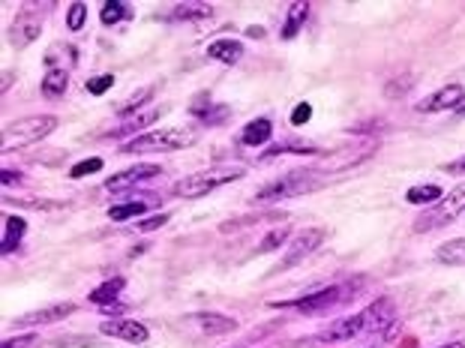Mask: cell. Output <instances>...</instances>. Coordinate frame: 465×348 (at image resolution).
<instances>
[{
	"mask_svg": "<svg viewBox=\"0 0 465 348\" xmlns=\"http://www.w3.org/2000/svg\"><path fill=\"white\" fill-rule=\"evenodd\" d=\"M243 178V168L237 165H216V168H205V171H195L190 178H183L174 183V195L178 198H201L213 190H220L225 183H235Z\"/></svg>",
	"mask_w": 465,
	"mask_h": 348,
	"instance_id": "6da1fadb",
	"label": "cell"
},
{
	"mask_svg": "<svg viewBox=\"0 0 465 348\" xmlns=\"http://www.w3.org/2000/svg\"><path fill=\"white\" fill-rule=\"evenodd\" d=\"M193 141H195L193 129H159V133L136 135L129 144H123V153H168L190 148Z\"/></svg>",
	"mask_w": 465,
	"mask_h": 348,
	"instance_id": "7a4b0ae2",
	"label": "cell"
},
{
	"mask_svg": "<svg viewBox=\"0 0 465 348\" xmlns=\"http://www.w3.org/2000/svg\"><path fill=\"white\" fill-rule=\"evenodd\" d=\"M54 129H57V118H51V114H34V118H21V121L9 123L4 129V150L24 148V144L42 141L46 135H51Z\"/></svg>",
	"mask_w": 465,
	"mask_h": 348,
	"instance_id": "3957f363",
	"label": "cell"
},
{
	"mask_svg": "<svg viewBox=\"0 0 465 348\" xmlns=\"http://www.w3.org/2000/svg\"><path fill=\"white\" fill-rule=\"evenodd\" d=\"M318 186V178L312 171H295V174H285V178L267 183L265 190H258L252 201H280V198H292V195H303V193H312Z\"/></svg>",
	"mask_w": 465,
	"mask_h": 348,
	"instance_id": "277c9868",
	"label": "cell"
},
{
	"mask_svg": "<svg viewBox=\"0 0 465 348\" xmlns=\"http://www.w3.org/2000/svg\"><path fill=\"white\" fill-rule=\"evenodd\" d=\"M462 208H465V186H456V190H450V195L441 198L435 208H429L424 216H417L414 231H435L447 222H454Z\"/></svg>",
	"mask_w": 465,
	"mask_h": 348,
	"instance_id": "5b68a950",
	"label": "cell"
},
{
	"mask_svg": "<svg viewBox=\"0 0 465 348\" xmlns=\"http://www.w3.org/2000/svg\"><path fill=\"white\" fill-rule=\"evenodd\" d=\"M465 106V91L459 84H447L441 91H435L432 96H426L424 103H417V111L424 114H435V111H450V108H462Z\"/></svg>",
	"mask_w": 465,
	"mask_h": 348,
	"instance_id": "8992f818",
	"label": "cell"
},
{
	"mask_svg": "<svg viewBox=\"0 0 465 348\" xmlns=\"http://www.w3.org/2000/svg\"><path fill=\"white\" fill-rule=\"evenodd\" d=\"M159 171H163V168H159V165H153V163L133 165V168H126V171H121V174H111V178L106 180V186H103V190H108V193H126V190H133L136 183L148 180V178H156Z\"/></svg>",
	"mask_w": 465,
	"mask_h": 348,
	"instance_id": "52a82bcc",
	"label": "cell"
},
{
	"mask_svg": "<svg viewBox=\"0 0 465 348\" xmlns=\"http://www.w3.org/2000/svg\"><path fill=\"white\" fill-rule=\"evenodd\" d=\"M360 315H363V330H367V333H379V330H387L390 324H394L397 309H394V300H390V297H379L375 303H369V307L363 309Z\"/></svg>",
	"mask_w": 465,
	"mask_h": 348,
	"instance_id": "ba28073f",
	"label": "cell"
},
{
	"mask_svg": "<svg viewBox=\"0 0 465 348\" xmlns=\"http://www.w3.org/2000/svg\"><path fill=\"white\" fill-rule=\"evenodd\" d=\"M345 297V288L342 285H330V288H322L310 297H300V300H288L282 307H292V309H300V312H318V309H330L333 303H339Z\"/></svg>",
	"mask_w": 465,
	"mask_h": 348,
	"instance_id": "9c48e42d",
	"label": "cell"
},
{
	"mask_svg": "<svg viewBox=\"0 0 465 348\" xmlns=\"http://www.w3.org/2000/svg\"><path fill=\"white\" fill-rule=\"evenodd\" d=\"M99 333H106V337H114V339H123V342H148V327L138 324V322H126V318H108V322L99 324Z\"/></svg>",
	"mask_w": 465,
	"mask_h": 348,
	"instance_id": "30bf717a",
	"label": "cell"
},
{
	"mask_svg": "<svg viewBox=\"0 0 465 348\" xmlns=\"http://www.w3.org/2000/svg\"><path fill=\"white\" fill-rule=\"evenodd\" d=\"M190 324L195 327V333H201V337H223V333L237 330L235 318L220 315V312H198V315L190 318Z\"/></svg>",
	"mask_w": 465,
	"mask_h": 348,
	"instance_id": "8fae6325",
	"label": "cell"
},
{
	"mask_svg": "<svg viewBox=\"0 0 465 348\" xmlns=\"http://www.w3.org/2000/svg\"><path fill=\"white\" fill-rule=\"evenodd\" d=\"M322 240H325V228H303L300 235L292 237V250H288V255H285V261H282V267H295L297 261H300L303 255H310Z\"/></svg>",
	"mask_w": 465,
	"mask_h": 348,
	"instance_id": "7c38bea8",
	"label": "cell"
},
{
	"mask_svg": "<svg viewBox=\"0 0 465 348\" xmlns=\"http://www.w3.org/2000/svg\"><path fill=\"white\" fill-rule=\"evenodd\" d=\"M76 312V303H54V307H46V309H36V312H27V315H19L16 327H31V324H54L61 322V318L72 315Z\"/></svg>",
	"mask_w": 465,
	"mask_h": 348,
	"instance_id": "4fadbf2b",
	"label": "cell"
},
{
	"mask_svg": "<svg viewBox=\"0 0 465 348\" xmlns=\"http://www.w3.org/2000/svg\"><path fill=\"white\" fill-rule=\"evenodd\" d=\"M66 87H69V69H66V63H48L46 76H42V93L57 99V96L66 93Z\"/></svg>",
	"mask_w": 465,
	"mask_h": 348,
	"instance_id": "5bb4252c",
	"label": "cell"
},
{
	"mask_svg": "<svg viewBox=\"0 0 465 348\" xmlns=\"http://www.w3.org/2000/svg\"><path fill=\"white\" fill-rule=\"evenodd\" d=\"M208 57L210 61H220V63H228V66H235L240 57H243V46L237 39H216L208 46Z\"/></svg>",
	"mask_w": 465,
	"mask_h": 348,
	"instance_id": "9a60e30c",
	"label": "cell"
},
{
	"mask_svg": "<svg viewBox=\"0 0 465 348\" xmlns=\"http://www.w3.org/2000/svg\"><path fill=\"white\" fill-rule=\"evenodd\" d=\"M270 133H273V123L267 118H258V121H250L243 126L240 141L246 144V148H261V144L270 141Z\"/></svg>",
	"mask_w": 465,
	"mask_h": 348,
	"instance_id": "2e32d148",
	"label": "cell"
},
{
	"mask_svg": "<svg viewBox=\"0 0 465 348\" xmlns=\"http://www.w3.org/2000/svg\"><path fill=\"white\" fill-rule=\"evenodd\" d=\"M357 333H367L363 330V315L357 312V315H345V318H339L337 324H330V330L325 333V339H352V337H357Z\"/></svg>",
	"mask_w": 465,
	"mask_h": 348,
	"instance_id": "e0dca14e",
	"label": "cell"
},
{
	"mask_svg": "<svg viewBox=\"0 0 465 348\" xmlns=\"http://www.w3.org/2000/svg\"><path fill=\"white\" fill-rule=\"evenodd\" d=\"M39 34H42V21L34 19V16H27V12H24V16H19L16 24H12V36H16L19 46H31Z\"/></svg>",
	"mask_w": 465,
	"mask_h": 348,
	"instance_id": "ac0fdd59",
	"label": "cell"
},
{
	"mask_svg": "<svg viewBox=\"0 0 465 348\" xmlns=\"http://www.w3.org/2000/svg\"><path fill=\"white\" fill-rule=\"evenodd\" d=\"M435 258H439L441 265H450V267H465V237L441 243L439 250H435Z\"/></svg>",
	"mask_w": 465,
	"mask_h": 348,
	"instance_id": "d6986e66",
	"label": "cell"
},
{
	"mask_svg": "<svg viewBox=\"0 0 465 348\" xmlns=\"http://www.w3.org/2000/svg\"><path fill=\"white\" fill-rule=\"evenodd\" d=\"M307 16H310V4H303V0H297V4L288 6V21L282 27V39L297 36V31L307 24Z\"/></svg>",
	"mask_w": 465,
	"mask_h": 348,
	"instance_id": "ffe728a7",
	"label": "cell"
},
{
	"mask_svg": "<svg viewBox=\"0 0 465 348\" xmlns=\"http://www.w3.org/2000/svg\"><path fill=\"white\" fill-rule=\"evenodd\" d=\"M123 285H126L123 277H114V280L103 282L99 288H93V292H91V300H93V303H103V307H108V303H114V297L123 292Z\"/></svg>",
	"mask_w": 465,
	"mask_h": 348,
	"instance_id": "44dd1931",
	"label": "cell"
},
{
	"mask_svg": "<svg viewBox=\"0 0 465 348\" xmlns=\"http://www.w3.org/2000/svg\"><path fill=\"white\" fill-rule=\"evenodd\" d=\"M27 222L21 220V216H6V231H4V252H12L16 250V243L21 240Z\"/></svg>",
	"mask_w": 465,
	"mask_h": 348,
	"instance_id": "7402d4cb",
	"label": "cell"
},
{
	"mask_svg": "<svg viewBox=\"0 0 465 348\" xmlns=\"http://www.w3.org/2000/svg\"><path fill=\"white\" fill-rule=\"evenodd\" d=\"M159 118V111H144V114H133L129 121H123L118 129H111V135H133L136 129H141V126H148V123H153Z\"/></svg>",
	"mask_w": 465,
	"mask_h": 348,
	"instance_id": "603a6c76",
	"label": "cell"
},
{
	"mask_svg": "<svg viewBox=\"0 0 465 348\" xmlns=\"http://www.w3.org/2000/svg\"><path fill=\"white\" fill-rule=\"evenodd\" d=\"M210 6L208 4H178V6H174V12H171V16L174 19H178V21H198V19H208L210 16Z\"/></svg>",
	"mask_w": 465,
	"mask_h": 348,
	"instance_id": "cb8c5ba5",
	"label": "cell"
},
{
	"mask_svg": "<svg viewBox=\"0 0 465 348\" xmlns=\"http://www.w3.org/2000/svg\"><path fill=\"white\" fill-rule=\"evenodd\" d=\"M441 198V190L439 186H414V190H409L405 193V201L409 205H429V201H439Z\"/></svg>",
	"mask_w": 465,
	"mask_h": 348,
	"instance_id": "d4e9b609",
	"label": "cell"
},
{
	"mask_svg": "<svg viewBox=\"0 0 465 348\" xmlns=\"http://www.w3.org/2000/svg\"><path fill=\"white\" fill-rule=\"evenodd\" d=\"M126 4H121V0H108V4H103V12H99V19H103V24H118L126 19Z\"/></svg>",
	"mask_w": 465,
	"mask_h": 348,
	"instance_id": "484cf974",
	"label": "cell"
},
{
	"mask_svg": "<svg viewBox=\"0 0 465 348\" xmlns=\"http://www.w3.org/2000/svg\"><path fill=\"white\" fill-rule=\"evenodd\" d=\"M144 210H148V205H144V201H129V205H114L108 210V216H111L114 222H123V220H129V216L144 213Z\"/></svg>",
	"mask_w": 465,
	"mask_h": 348,
	"instance_id": "4316f807",
	"label": "cell"
},
{
	"mask_svg": "<svg viewBox=\"0 0 465 348\" xmlns=\"http://www.w3.org/2000/svg\"><path fill=\"white\" fill-rule=\"evenodd\" d=\"M273 153H318V148H312L307 141H285L280 148H273L267 156H273Z\"/></svg>",
	"mask_w": 465,
	"mask_h": 348,
	"instance_id": "83f0119b",
	"label": "cell"
},
{
	"mask_svg": "<svg viewBox=\"0 0 465 348\" xmlns=\"http://www.w3.org/2000/svg\"><path fill=\"white\" fill-rule=\"evenodd\" d=\"M103 168V159L99 156H91V159H81L78 165H72V171H69V178H84V174H93V171H99Z\"/></svg>",
	"mask_w": 465,
	"mask_h": 348,
	"instance_id": "f1b7e54d",
	"label": "cell"
},
{
	"mask_svg": "<svg viewBox=\"0 0 465 348\" xmlns=\"http://www.w3.org/2000/svg\"><path fill=\"white\" fill-rule=\"evenodd\" d=\"M84 19H87V6H84V4H72V6H69V16H66L69 31H81V27H84Z\"/></svg>",
	"mask_w": 465,
	"mask_h": 348,
	"instance_id": "f546056e",
	"label": "cell"
},
{
	"mask_svg": "<svg viewBox=\"0 0 465 348\" xmlns=\"http://www.w3.org/2000/svg\"><path fill=\"white\" fill-rule=\"evenodd\" d=\"M288 237V231L285 228H276V231H270V235L258 243V252H270V250H276V246H282V240Z\"/></svg>",
	"mask_w": 465,
	"mask_h": 348,
	"instance_id": "4dcf8cb0",
	"label": "cell"
},
{
	"mask_svg": "<svg viewBox=\"0 0 465 348\" xmlns=\"http://www.w3.org/2000/svg\"><path fill=\"white\" fill-rule=\"evenodd\" d=\"M195 114H198V118L205 121V123H223V121L228 118V108H225V106H216V108L210 106V108H205V111H195Z\"/></svg>",
	"mask_w": 465,
	"mask_h": 348,
	"instance_id": "1f68e13d",
	"label": "cell"
},
{
	"mask_svg": "<svg viewBox=\"0 0 465 348\" xmlns=\"http://www.w3.org/2000/svg\"><path fill=\"white\" fill-rule=\"evenodd\" d=\"M150 96H153V87H144V91H138V93H136L133 99H129L126 106H121V114H133V111H136V108H138L141 103H148Z\"/></svg>",
	"mask_w": 465,
	"mask_h": 348,
	"instance_id": "d6a6232c",
	"label": "cell"
},
{
	"mask_svg": "<svg viewBox=\"0 0 465 348\" xmlns=\"http://www.w3.org/2000/svg\"><path fill=\"white\" fill-rule=\"evenodd\" d=\"M9 205H19V208H36V210H54V208H61L57 201H24V198H12L6 195Z\"/></svg>",
	"mask_w": 465,
	"mask_h": 348,
	"instance_id": "836d02e7",
	"label": "cell"
},
{
	"mask_svg": "<svg viewBox=\"0 0 465 348\" xmlns=\"http://www.w3.org/2000/svg\"><path fill=\"white\" fill-rule=\"evenodd\" d=\"M111 84H114V76H99V78H91V81H87V93L99 96V93H106Z\"/></svg>",
	"mask_w": 465,
	"mask_h": 348,
	"instance_id": "e575fe53",
	"label": "cell"
},
{
	"mask_svg": "<svg viewBox=\"0 0 465 348\" xmlns=\"http://www.w3.org/2000/svg\"><path fill=\"white\" fill-rule=\"evenodd\" d=\"M310 118H312V106H310V103H300V106L292 111V123H295V126H303Z\"/></svg>",
	"mask_w": 465,
	"mask_h": 348,
	"instance_id": "d590c367",
	"label": "cell"
},
{
	"mask_svg": "<svg viewBox=\"0 0 465 348\" xmlns=\"http://www.w3.org/2000/svg\"><path fill=\"white\" fill-rule=\"evenodd\" d=\"M168 222V213H156V216H150V220H141L138 222V231H153V228H163Z\"/></svg>",
	"mask_w": 465,
	"mask_h": 348,
	"instance_id": "8d00e7d4",
	"label": "cell"
},
{
	"mask_svg": "<svg viewBox=\"0 0 465 348\" xmlns=\"http://www.w3.org/2000/svg\"><path fill=\"white\" fill-rule=\"evenodd\" d=\"M444 171H447V174H465V156H459V159H454L450 165H444Z\"/></svg>",
	"mask_w": 465,
	"mask_h": 348,
	"instance_id": "74e56055",
	"label": "cell"
},
{
	"mask_svg": "<svg viewBox=\"0 0 465 348\" xmlns=\"http://www.w3.org/2000/svg\"><path fill=\"white\" fill-rule=\"evenodd\" d=\"M0 180H4V186L9 190L12 183H19L21 180V174H16V171H9V168H4V174H0Z\"/></svg>",
	"mask_w": 465,
	"mask_h": 348,
	"instance_id": "f35d334b",
	"label": "cell"
},
{
	"mask_svg": "<svg viewBox=\"0 0 465 348\" xmlns=\"http://www.w3.org/2000/svg\"><path fill=\"white\" fill-rule=\"evenodd\" d=\"M126 307H123V303H108V307H103V312L106 315H121Z\"/></svg>",
	"mask_w": 465,
	"mask_h": 348,
	"instance_id": "ab89813d",
	"label": "cell"
},
{
	"mask_svg": "<svg viewBox=\"0 0 465 348\" xmlns=\"http://www.w3.org/2000/svg\"><path fill=\"white\" fill-rule=\"evenodd\" d=\"M27 342H31V337H21V339H6L4 348H24Z\"/></svg>",
	"mask_w": 465,
	"mask_h": 348,
	"instance_id": "60d3db41",
	"label": "cell"
},
{
	"mask_svg": "<svg viewBox=\"0 0 465 348\" xmlns=\"http://www.w3.org/2000/svg\"><path fill=\"white\" fill-rule=\"evenodd\" d=\"M444 348H462V345H459V342H454V345H444Z\"/></svg>",
	"mask_w": 465,
	"mask_h": 348,
	"instance_id": "b9f144b4",
	"label": "cell"
},
{
	"mask_svg": "<svg viewBox=\"0 0 465 348\" xmlns=\"http://www.w3.org/2000/svg\"><path fill=\"white\" fill-rule=\"evenodd\" d=\"M459 114H462V118H465V106H462V108H459Z\"/></svg>",
	"mask_w": 465,
	"mask_h": 348,
	"instance_id": "7bdbcfd3",
	"label": "cell"
}]
</instances>
